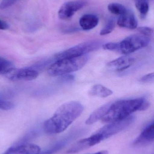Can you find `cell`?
I'll use <instances>...</instances> for the list:
<instances>
[{
    "label": "cell",
    "instance_id": "1",
    "mask_svg": "<svg viewBox=\"0 0 154 154\" xmlns=\"http://www.w3.org/2000/svg\"><path fill=\"white\" fill-rule=\"evenodd\" d=\"M84 110L82 104L77 101L64 103L58 109L54 115L43 124V128L50 134H59L65 131Z\"/></svg>",
    "mask_w": 154,
    "mask_h": 154
},
{
    "label": "cell",
    "instance_id": "2",
    "mask_svg": "<svg viewBox=\"0 0 154 154\" xmlns=\"http://www.w3.org/2000/svg\"><path fill=\"white\" fill-rule=\"evenodd\" d=\"M134 119V117L129 116L122 120L111 122L99 129L90 137L78 141L68 150L67 153H76L94 146L103 140L123 131L131 125Z\"/></svg>",
    "mask_w": 154,
    "mask_h": 154
},
{
    "label": "cell",
    "instance_id": "3",
    "mask_svg": "<svg viewBox=\"0 0 154 154\" xmlns=\"http://www.w3.org/2000/svg\"><path fill=\"white\" fill-rule=\"evenodd\" d=\"M149 106V102L143 97L118 100L111 103L102 120L105 123H111L122 120L134 112L146 110Z\"/></svg>",
    "mask_w": 154,
    "mask_h": 154
},
{
    "label": "cell",
    "instance_id": "4",
    "mask_svg": "<svg viewBox=\"0 0 154 154\" xmlns=\"http://www.w3.org/2000/svg\"><path fill=\"white\" fill-rule=\"evenodd\" d=\"M88 60V56L86 55L57 60L49 67L48 74L52 77L61 76L78 71L85 66Z\"/></svg>",
    "mask_w": 154,
    "mask_h": 154
},
{
    "label": "cell",
    "instance_id": "5",
    "mask_svg": "<svg viewBox=\"0 0 154 154\" xmlns=\"http://www.w3.org/2000/svg\"><path fill=\"white\" fill-rule=\"evenodd\" d=\"M149 37L141 34H134L118 43V52L127 55L148 46L150 43Z\"/></svg>",
    "mask_w": 154,
    "mask_h": 154
},
{
    "label": "cell",
    "instance_id": "6",
    "mask_svg": "<svg viewBox=\"0 0 154 154\" xmlns=\"http://www.w3.org/2000/svg\"><path fill=\"white\" fill-rule=\"evenodd\" d=\"M101 45L102 43L101 42L96 41L83 42L56 54L55 56V60H57L84 56L86 55L89 52L98 49Z\"/></svg>",
    "mask_w": 154,
    "mask_h": 154
},
{
    "label": "cell",
    "instance_id": "7",
    "mask_svg": "<svg viewBox=\"0 0 154 154\" xmlns=\"http://www.w3.org/2000/svg\"><path fill=\"white\" fill-rule=\"evenodd\" d=\"M86 4L83 0L70 1L63 4L59 10L58 15L59 18L62 20L70 19L76 12L83 8Z\"/></svg>",
    "mask_w": 154,
    "mask_h": 154
},
{
    "label": "cell",
    "instance_id": "8",
    "mask_svg": "<svg viewBox=\"0 0 154 154\" xmlns=\"http://www.w3.org/2000/svg\"><path fill=\"white\" fill-rule=\"evenodd\" d=\"M39 73L37 70L30 68L16 69L14 68L6 76L12 81H31L37 79Z\"/></svg>",
    "mask_w": 154,
    "mask_h": 154
},
{
    "label": "cell",
    "instance_id": "9",
    "mask_svg": "<svg viewBox=\"0 0 154 154\" xmlns=\"http://www.w3.org/2000/svg\"><path fill=\"white\" fill-rule=\"evenodd\" d=\"M40 151L38 145L23 143L10 147L3 154H38Z\"/></svg>",
    "mask_w": 154,
    "mask_h": 154
},
{
    "label": "cell",
    "instance_id": "10",
    "mask_svg": "<svg viewBox=\"0 0 154 154\" xmlns=\"http://www.w3.org/2000/svg\"><path fill=\"white\" fill-rule=\"evenodd\" d=\"M135 62V59L128 56H124L107 64L110 69L117 72H122L129 68Z\"/></svg>",
    "mask_w": 154,
    "mask_h": 154
},
{
    "label": "cell",
    "instance_id": "11",
    "mask_svg": "<svg viewBox=\"0 0 154 154\" xmlns=\"http://www.w3.org/2000/svg\"><path fill=\"white\" fill-rule=\"evenodd\" d=\"M154 139V124L152 122L144 129L133 144L135 146H143L153 142Z\"/></svg>",
    "mask_w": 154,
    "mask_h": 154
},
{
    "label": "cell",
    "instance_id": "12",
    "mask_svg": "<svg viewBox=\"0 0 154 154\" xmlns=\"http://www.w3.org/2000/svg\"><path fill=\"white\" fill-rule=\"evenodd\" d=\"M118 24L121 28L134 29L137 26V21L134 14L131 11L127 10L120 15L117 22Z\"/></svg>",
    "mask_w": 154,
    "mask_h": 154
},
{
    "label": "cell",
    "instance_id": "13",
    "mask_svg": "<svg viewBox=\"0 0 154 154\" xmlns=\"http://www.w3.org/2000/svg\"><path fill=\"white\" fill-rule=\"evenodd\" d=\"M78 136V134H72L69 135L67 137L57 142L51 147L45 151L40 152L38 154H54L66 146L68 143L75 139Z\"/></svg>",
    "mask_w": 154,
    "mask_h": 154
},
{
    "label": "cell",
    "instance_id": "14",
    "mask_svg": "<svg viewBox=\"0 0 154 154\" xmlns=\"http://www.w3.org/2000/svg\"><path fill=\"white\" fill-rule=\"evenodd\" d=\"M98 17L93 14H86L80 19V27L84 30H90L96 27L99 23Z\"/></svg>",
    "mask_w": 154,
    "mask_h": 154
},
{
    "label": "cell",
    "instance_id": "15",
    "mask_svg": "<svg viewBox=\"0 0 154 154\" xmlns=\"http://www.w3.org/2000/svg\"><path fill=\"white\" fill-rule=\"evenodd\" d=\"M111 103H107L96 109L89 117L86 121V124L87 125H92L99 119H102L108 110Z\"/></svg>",
    "mask_w": 154,
    "mask_h": 154
},
{
    "label": "cell",
    "instance_id": "16",
    "mask_svg": "<svg viewBox=\"0 0 154 154\" xmlns=\"http://www.w3.org/2000/svg\"><path fill=\"white\" fill-rule=\"evenodd\" d=\"M113 92L111 90L101 84H96L93 86L89 91V94L93 97L105 98L110 96Z\"/></svg>",
    "mask_w": 154,
    "mask_h": 154
},
{
    "label": "cell",
    "instance_id": "17",
    "mask_svg": "<svg viewBox=\"0 0 154 154\" xmlns=\"http://www.w3.org/2000/svg\"><path fill=\"white\" fill-rule=\"evenodd\" d=\"M14 69V65L12 62L0 57V75H7Z\"/></svg>",
    "mask_w": 154,
    "mask_h": 154
},
{
    "label": "cell",
    "instance_id": "18",
    "mask_svg": "<svg viewBox=\"0 0 154 154\" xmlns=\"http://www.w3.org/2000/svg\"><path fill=\"white\" fill-rule=\"evenodd\" d=\"M135 6L143 18L146 16L149 9V4L146 0H136Z\"/></svg>",
    "mask_w": 154,
    "mask_h": 154
},
{
    "label": "cell",
    "instance_id": "19",
    "mask_svg": "<svg viewBox=\"0 0 154 154\" xmlns=\"http://www.w3.org/2000/svg\"><path fill=\"white\" fill-rule=\"evenodd\" d=\"M108 9L111 13L117 15H121L127 10L123 5L117 3L109 4L108 6Z\"/></svg>",
    "mask_w": 154,
    "mask_h": 154
},
{
    "label": "cell",
    "instance_id": "20",
    "mask_svg": "<svg viewBox=\"0 0 154 154\" xmlns=\"http://www.w3.org/2000/svg\"><path fill=\"white\" fill-rule=\"evenodd\" d=\"M115 20L113 18L108 19L105 27L100 31V35L103 36V35H107L111 33L115 29Z\"/></svg>",
    "mask_w": 154,
    "mask_h": 154
},
{
    "label": "cell",
    "instance_id": "21",
    "mask_svg": "<svg viewBox=\"0 0 154 154\" xmlns=\"http://www.w3.org/2000/svg\"><path fill=\"white\" fill-rule=\"evenodd\" d=\"M14 107V105L11 101L0 99V109L5 110H11Z\"/></svg>",
    "mask_w": 154,
    "mask_h": 154
},
{
    "label": "cell",
    "instance_id": "22",
    "mask_svg": "<svg viewBox=\"0 0 154 154\" xmlns=\"http://www.w3.org/2000/svg\"><path fill=\"white\" fill-rule=\"evenodd\" d=\"M20 0H2L0 4V9L4 10L15 4Z\"/></svg>",
    "mask_w": 154,
    "mask_h": 154
},
{
    "label": "cell",
    "instance_id": "23",
    "mask_svg": "<svg viewBox=\"0 0 154 154\" xmlns=\"http://www.w3.org/2000/svg\"><path fill=\"white\" fill-rule=\"evenodd\" d=\"M118 43L116 42H109L103 45L104 49L111 51H117L118 49Z\"/></svg>",
    "mask_w": 154,
    "mask_h": 154
},
{
    "label": "cell",
    "instance_id": "24",
    "mask_svg": "<svg viewBox=\"0 0 154 154\" xmlns=\"http://www.w3.org/2000/svg\"><path fill=\"white\" fill-rule=\"evenodd\" d=\"M138 31L140 33L145 36L149 37L153 33V30L152 28L147 27H142L138 29Z\"/></svg>",
    "mask_w": 154,
    "mask_h": 154
},
{
    "label": "cell",
    "instance_id": "25",
    "mask_svg": "<svg viewBox=\"0 0 154 154\" xmlns=\"http://www.w3.org/2000/svg\"><path fill=\"white\" fill-rule=\"evenodd\" d=\"M154 73H150L141 78V81L144 83H151L154 82Z\"/></svg>",
    "mask_w": 154,
    "mask_h": 154
},
{
    "label": "cell",
    "instance_id": "26",
    "mask_svg": "<svg viewBox=\"0 0 154 154\" xmlns=\"http://www.w3.org/2000/svg\"><path fill=\"white\" fill-rule=\"evenodd\" d=\"M59 78V81L62 82H71L73 81L74 80V76L72 75L67 74V75H63L61 76Z\"/></svg>",
    "mask_w": 154,
    "mask_h": 154
},
{
    "label": "cell",
    "instance_id": "27",
    "mask_svg": "<svg viewBox=\"0 0 154 154\" xmlns=\"http://www.w3.org/2000/svg\"><path fill=\"white\" fill-rule=\"evenodd\" d=\"M9 25L5 21L0 20V30H7L9 29Z\"/></svg>",
    "mask_w": 154,
    "mask_h": 154
},
{
    "label": "cell",
    "instance_id": "28",
    "mask_svg": "<svg viewBox=\"0 0 154 154\" xmlns=\"http://www.w3.org/2000/svg\"><path fill=\"white\" fill-rule=\"evenodd\" d=\"M91 154H108V152L107 151H102L98 152L95 153Z\"/></svg>",
    "mask_w": 154,
    "mask_h": 154
}]
</instances>
